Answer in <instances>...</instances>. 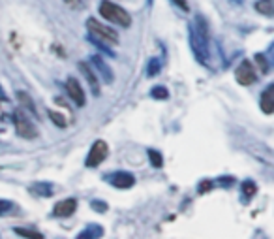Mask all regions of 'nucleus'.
<instances>
[{
  "mask_svg": "<svg viewBox=\"0 0 274 239\" xmlns=\"http://www.w3.org/2000/svg\"><path fill=\"white\" fill-rule=\"evenodd\" d=\"M86 30H88L90 40H92L94 44H98V46H102V49H105L104 44H107V46H117V44H119V34H117L113 28H109L107 24L96 21L94 17L86 21ZM105 51H107L109 55H113L109 49H105Z\"/></svg>",
  "mask_w": 274,
  "mask_h": 239,
  "instance_id": "f257e3e1",
  "label": "nucleus"
},
{
  "mask_svg": "<svg viewBox=\"0 0 274 239\" xmlns=\"http://www.w3.org/2000/svg\"><path fill=\"white\" fill-rule=\"evenodd\" d=\"M100 15L105 17L107 21H111L113 24H119V26H130L131 24V17L130 13L126 12L124 8H120L119 4L111 2V0H104L100 4Z\"/></svg>",
  "mask_w": 274,
  "mask_h": 239,
  "instance_id": "f03ea898",
  "label": "nucleus"
},
{
  "mask_svg": "<svg viewBox=\"0 0 274 239\" xmlns=\"http://www.w3.org/2000/svg\"><path fill=\"white\" fill-rule=\"evenodd\" d=\"M13 124H15L17 134L21 138H24V140H34V138H38L36 124L28 119V115H24L23 109H15V113H13Z\"/></svg>",
  "mask_w": 274,
  "mask_h": 239,
  "instance_id": "7ed1b4c3",
  "label": "nucleus"
},
{
  "mask_svg": "<svg viewBox=\"0 0 274 239\" xmlns=\"http://www.w3.org/2000/svg\"><path fill=\"white\" fill-rule=\"evenodd\" d=\"M109 155V147L104 140H98L92 147H90V153L86 156V167H96L100 166Z\"/></svg>",
  "mask_w": 274,
  "mask_h": 239,
  "instance_id": "20e7f679",
  "label": "nucleus"
},
{
  "mask_svg": "<svg viewBox=\"0 0 274 239\" xmlns=\"http://www.w3.org/2000/svg\"><path fill=\"white\" fill-rule=\"evenodd\" d=\"M190 46L193 49V55L199 62H207L209 60V51H207V38L197 34V30L190 28Z\"/></svg>",
  "mask_w": 274,
  "mask_h": 239,
  "instance_id": "39448f33",
  "label": "nucleus"
},
{
  "mask_svg": "<svg viewBox=\"0 0 274 239\" xmlns=\"http://www.w3.org/2000/svg\"><path fill=\"white\" fill-rule=\"evenodd\" d=\"M235 77H237L238 83L246 85V87L257 81V73L253 70L252 62H248V60H242V62L238 64V68L235 70Z\"/></svg>",
  "mask_w": 274,
  "mask_h": 239,
  "instance_id": "423d86ee",
  "label": "nucleus"
},
{
  "mask_svg": "<svg viewBox=\"0 0 274 239\" xmlns=\"http://www.w3.org/2000/svg\"><path fill=\"white\" fill-rule=\"evenodd\" d=\"M66 93H68V96L72 98L79 108H83L84 104H86L83 87H81V83H79L75 77H68V81H66Z\"/></svg>",
  "mask_w": 274,
  "mask_h": 239,
  "instance_id": "0eeeda50",
  "label": "nucleus"
},
{
  "mask_svg": "<svg viewBox=\"0 0 274 239\" xmlns=\"http://www.w3.org/2000/svg\"><path fill=\"white\" fill-rule=\"evenodd\" d=\"M111 185L113 187H117V189H131L133 185H135V177L131 175V173H126V171H117V173H113L111 177Z\"/></svg>",
  "mask_w": 274,
  "mask_h": 239,
  "instance_id": "6e6552de",
  "label": "nucleus"
},
{
  "mask_svg": "<svg viewBox=\"0 0 274 239\" xmlns=\"http://www.w3.org/2000/svg\"><path fill=\"white\" fill-rule=\"evenodd\" d=\"M75 209H77V200L75 198H66V200H62V202L55 205L53 213H55V216H72L75 213Z\"/></svg>",
  "mask_w": 274,
  "mask_h": 239,
  "instance_id": "1a4fd4ad",
  "label": "nucleus"
},
{
  "mask_svg": "<svg viewBox=\"0 0 274 239\" xmlns=\"http://www.w3.org/2000/svg\"><path fill=\"white\" fill-rule=\"evenodd\" d=\"M79 70H81V73L84 75V79L88 81L92 93H94L96 96L100 95V81H98V75L92 72V68L88 66V62H83V60H81V62H79Z\"/></svg>",
  "mask_w": 274,
  "mask_h": 239,
  "instance_id": "9d476101",
  "label": "nucleus"
},
{
  "mask_svg": "<svg viewBox=\"0 0 274 239\" xmlns=\"http://www.w3.org/2000/svg\"><path fill=\"white\" fill-rule=\"evenodd\" d=\"M259 106L265 113H273L274 111V83L269 85L261 95V100H259Z\"/></svg>",
  "mask_w": 274,
  "mask_h": 239,
  "instance_id": "9b49d317",
  "label": "nucleus"
},
{
  "mask_svg": "<svg viewBox=\"0 0 274 239\" xmlns=\"http://www.w3.org/2000/svg\"><path fill=\"white\" fill-rule=\"evenodd\" d=\"M92 64H94V68L98 70V72L102 73V77H104V81L105 83H111L113 81V72L109 70V66L102 60V57H92Z\"/></svg>",
  "mask_w": 274,
  "mask_h": 239,
  "instance_id": "f8f14e48",
  "label": "nucleus"
},
{
  "mask_svg": "<svg viewBox=\"0 0 274 239\" xmlns=\"http://www.w3.org/2000/svg\"><path fill=\"white\" fill-rule=\"evenodd\" d=\"M255 10L261 15L274 17V0H257L255 2Z\"/></svg>",
  "mask_w": 274,
  "mask_h": 239,
  "instance_id": "ddd939ff",
  "label": "nucleus"
},
{
  "mask_svg": "<svg viewBox=\"0 0 274 239\" xmlns=\"http://www.w3.org/2000/svg\"><path fill=\"white\" fill-rule=\"evenodd\" d=\"M17 98H19V102H21V108L28 109L30 113L36 115V106H34V102H32L30 96L26 95V93H23V91H19V93H17Z\"/></svg>",
  "mask_w": 274,
  "mask_h": 239,
  "instance_id": "4468645a",
  "label": "nucleus"
},
{
  "mask_svg": "<svg viewBox=\"0 0 274 239\" xmlns=\"http://www.w3.org/2000/svg\"><path fill=\"white\" fill-rule=\"evenodd\" d=\"M15 234H17V236H23V238H30V239H42V238H43L40 232H34V230H26V228H15Z\"/></svg>",
  "mask_w": 274,
  "mask_h": 239,
  "instance_id": "2eb2a0df",
  "label": "nucleus"
},
{
  "mask_svg": "<svg viewBox=\"0 0 274 239\" xmlns=\"http://www.w3.org/2000/svg\"><path fill=\"white\" fill-rule=\"evenodd\" d=\"M104 232H102V226H90L86 232L79 234V238H102Z\"/></svg>",
  "mask_w": 274,
  "mask_h": 239,
  "instance_id": "dca6fc26",
  "label": "nucleus"
},
{
  "mask_svg": "<svg viewBox=\"0 0 274 239\" xmlns=\"http://www.w3.org/2000/svg\"><path fill=\"white\" fill-rule=\"evenodd\" d=\"M49 117H51V120H53L57 126H60V128H64V126L68 124L66 117H64V115H60V113H57V111H49Z\"/></svg>",
  "mask_w": 274,
  "mask_h": 239,
  "instance_id": "f3484780",
  "label": "nucleus"
},
{
  "mask_svg": "<svg viewBox=\"0 0 274 239\" xmlns=\"http://www.w3.org/2000/svg\"><path fill=\"white\" fill-rule=\"evenodd\" d=\"M242 192H244V196H246V198H252V196L257 192L255 183H253V181H246V183L242 185Z\"/></svg>",
  "mask_w": 274,
  "mask_h": 239,
  "instance_id": "a211bd4d",
  "label": "nucleus"
},
{
  "mask_svg": "<svg viewBox=\"0 0 274 239\" xmlns=\"http://www.w3.org/2000/svg\"><path fill=\"white\" fill-rule=\"evenodd\" d=\"M86 2L88 0H64V4L68 8H72V10H83L84 6H86Z\"/></svg>",
  "mask_w": 274,
  "mask_h": 239,
  "instance_id": "6ab92c4d",
  "label": "nucleus"
},
{
  "mask_svg": "<svg viewBox=\"0 0 274 239\" xmlns=\"http://www.w3.org/2000/svg\"><path fill=\"white\" fill-rule=\"evenodd\" d=\"M148 156H150V164L154 167H162L164 160H162V155L158 151H148Z\"/></svg>",
  "mask_w": 274,
  "mask_h": 239,
  "instance_id": "aec40b11",
  "label": "nucleus"
},
{
  "mask_svg": "<svg viewBox=\"0 0 274 239\" xmlns=\"http://www.w3.org/2000/svg\"><path fill=\"white\" fill-rule=\"evenodd\" d=\"M152 96L158 98V100H166L169 95H167L166 87H162V85H160V87H154V89H152Z\"/></svg>",
  "mask_w": 274,
  "mask_h": 239,
  "instance_id": "412c9836",
  "label": "nucleus"
},
{
  "mask_svg": "<svg viewBox=\"0 0 274 239\" xmlns=\"http://www.w3.org/2000/svg\"><path fill=\"white\" fill-rule=\"evenodd\" d=\"M158 72H160V60L152 59L150 60V66H148V75H154Z\"/></svg>",
  "mask_w": 274,
  "mask_h": 239,
  "instance_id": "4be33fe9",
  "label": "nucleus"
},
{
  "mask_svg": "<svg viewBox=\"0 0 274 239\" xmlns=\"http://www.w3.org/2000/svg\"><path fill=\"white\" fill-rule=\"evenodd\" d=\"M255 60L259 62V68H261L263 73L269 70V64H267V57H265V55H255Z\"/></svg>",
  "mask_w": 274,
  "mask_h": 239,
  "instance_id": "5701e85b",
  "label": "nucleus"
},
{
  "mask_svg": "<svg viewBox=\"0 0 274 239\" xmlns=\"http://www.w3.org/2000/svg\"><path fill=\"white\" fill-rule=\"evenodd\" d=\"M34 191H40L42 194H51V192H53V189H51V187H47V185H36V187H34Z\"/></svg>",
  "mask_w": 274,
  "mask_h": 239,
  "instance_id": "b1692460",
  "label": "nucleus"
},
{
  "mask_svg": "<svg viewBox=\"0 0 274 239\" xmlns=\"http://www.w3.org/2000/svg\"><path fill=\"white\" fill-rule=\"evenodd\" d=\"M209 189H212V183L211 181H203V185H199V192H207Z\"/></svg>",
  "mask_w": 274,
  "mask_h": 239,
  "instance_id": "393cba45",
  "label": "nucleus"
},
{
  "mask_svg": "<svg viewBox=\"0 0 274 239\" xmlns=\"http://www.w3.org/2000/svg\"><path fill=\"white\" fill-rule=\"evenodd\" d=\"M10 207H12V203H10V202H2V200H0V213H4V211H8Z\"/></svg>",
  "mask_w": 274,
  "mask_h": 239,
  "instance_id": "a878e982",
  "label": "nucleus"
},
{
  "mask_svg": "<svg viewBox=\"0 0 274 239\" xmlns=\"http://www.w3.org/2000/svg\"><path fill=\"white\" fill-rule=\"evenodd\" d=\"M175 2L179 4L182 10H186V12H188V2H186V0H175Z\"/></svg>",
  "mask_w": 274,
  "mask_h": 239,
  "instance_id": "bb28decb",
  "label": "nucleus"
},
{
  "mask_svg": "<svg viewBox=\"0 0 274 239\" xmlns=\"http://www.w3.org/2000/svg\"><path fill=\"white\" fill-rule=\"evenodd\" d=\"M269 55H271V62L274 64V44H273V48H271V51H269Z\"/></svg>",
  "mask_w": 274,
  "mask_h": 239,
  "instance_id": "cd10ccee",
  "label": "nucleus"
}]
</instances>
